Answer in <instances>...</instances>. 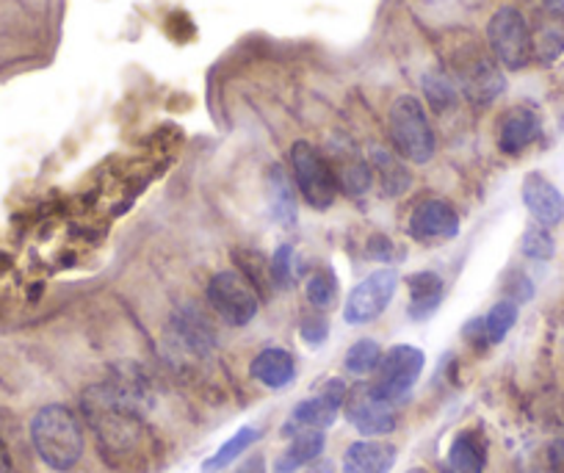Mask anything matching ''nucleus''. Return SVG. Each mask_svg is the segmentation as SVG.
<instances>
[{
	"label": "nucleus",
	"instance_id": "nucleus-21",
	"mask_svg": "<svg viewBox=\"0 0 564 473\" xmlns=\"http://www.w3.org/2000/svg\"><path fill=\"white\" fill-rule=\"evenodd\" d=\"M269 211L271 219L282 227L296 225V194L289 172L274 164L269 170Z\"/></svg>",
	"mask_w": 564,
	"mask_h": 473
},
{
	"label": "nucleus",
	"instance_id": "nucleus-16",
	"mask_svg": "<svg viewBox=\"0 0 564 473\" xmlns=\"http://www.w3.org/2000/svg\"><path fill=\"white\" fill-rule=\"evenodd\" d=\"M536 136H540V117L531 108L514 106L503 114L501 128H498V147L507 155H518Z\"/></svg>",
	"mask_w": 564,
	"mask_h": 473
},
{
	"label": "nucleus",
	"instance_id": "nucleus-23",
	"mask_svg": "<svg viewBox=\"0 0 564 473\" xmlns=\"http://www.w3.org/2000/svg\"><path fill=\"white\" fill-rule=\"evenodd\" d=\"M564 53V18L547 12L531 31V56L540 64H553Z\"/></svg>",
	"mask_w": 564,
	"mask_h": 473
},
{
	"label": "nucleus",
	"instance_id": "nucleus-32",
	"mask_svg": "<svg viewBox=\"0 0 564 473\" xmlns=\"http://www.w3.org/2000/svg\"><path fill=\"white\" fill-rule=\"evenodd\" d=\"M271 277H274V286L289 288L294 282V247L291 244H282L280 249L271 258Z\"/></svg>",
	"mask_w": 564,
	"mask_h": 473
},
{
	"label": "nucleus",
	"instance_id": "nucleus-8",
	"mask_svg": "<svg viewBox=\"0 0 564 473\" xmlns=\"http://www.w3.org/2000/svg\"><path fill=\"white\" fill-rule=\"evenodd\" d=\"M454 75H457V84L463 89V95L468 97L474 106H490L503 89H507V78L498 69V62L487 53L468 47V51H459L454 56Z\"/></svg>",
	"mask_w": 564,
	"mask_h": 473
},
{
	"label": "nucleus",
	"instance_id": "nucleus-25",
	"mask_svg": "<svg viewBox=\"0 0 564 473\" xmlns=\"http://www.w3.org/2000/svg\"><path fill=\"white\" fill-rule=\"evenodd\" d=\"M175 327H177V335H181V341L188 346V350L208 352L210 346H214V333H210L208 322L197 313V308L177 315Z\"/></svg>",
	"mask_w": 564,
	"mask_h": 473
},
{
	"label": "nucleus",
	"instance_id": "nucleus-9",
	"mask_svg": "<svg viewBox=\"0 0 564 473\" xmlns=\"http://www.w3.org/2000/svg\"><path fill=\"white\" fill-rule=\"evenodd\" d=\"M395 288H399V275L395 269H379L371 271L366 280H360L355 286V291L349 293L344 308V319L351 327H360V324L373 322L384 313V308L390 304V299L395 297Z\"/></svg>",
	"mask_w": 564,
	"mask_h": 473
},
{
	"label": "nucleus",
	"instance_id": "nucleus-20",
	"mask_svg": "<svg viewBox=\"0 0 564 473\" xmlns=\"http://www.w3.org/2000/svg\"><path fill=\"white\" fill-rule=\"evenodd\" d=\"M443 302V277L435 271H417L410 277V319L426 322Z\"/></svg>",
	"mask_w": 564,
	"mask_h": 473
},
{
	"label": "nucleus",
	"instance_id": "nucleus-1",
	"mask_svg": "<svg viewBox=\"0 0 564 473\" xmlns=\"http://www.w3.org/2000/svg\"><path fill=\"white\" fill-rule=\"evenodd\" d=\"M84 412L100 440L102 456L113 462L141 460L148 449V427L141 423L130 401L113 388H91L84 396Z\"/></svg>",
	"mask_w": 564,
	"mask_h": 473
},
{
	"label": "nucleus",
	"instance_id": "nucleus-36",
	"mask_svg": "<svg viewBox=\"0 0 564 473\" xmlns=\"http://www.w3.org/2000/svg\"><path fill=\"white\" fill-rule=\"evenodd\" d=\"M236 473H265L263 460H260V456H252V460H247L243 465H238Z\"/></svg>",
	"mask_w": 564,
	"mask_h": 473
},
{
	"label": "nucleus",
	"instance_id": "nucleus-37",
	"mask_svg": "<svg viewBox=\"0 0 564 473\" xmlns=\"http://www.w3.org/2000/svg\"><path fill=\"white\" fill-rule=\"evenodd\" d=\"M542 3H545V9H547V12H553V14H562V18H564V0H542Z\"/></svg>",
	"mask_w": 564,
	"mask_h": 473
},
{
	"label": "nucleus",
	"instance_id": "nucleus-31",
	"mask_svg": "<svg viewBox=\"0 0 564 473\" xmlns=\"http://www.w3.org/2000/svg\"><path fill=\"white\" fill-rule=\"evenodd\" d=\"M423 89H426V97L432 100L435 111H443V108H448L454 103V97H457L452 80H448L446 75H441V73L426 75V78H423Z\"/></svg>",
	"mask_w": 564,
	"mask_h": 473
},
{
	"label": "nucleus",
	"instance_id": "nucleus-18",
	"mask_svg": "<svg viewBox=\"0 0 564 473\" xmlns=\"http://www.w3.org/2000/svg\"><path fill=\"white\" fill-rule=\"evenodd\" d=\"M448 471L452 473H485L487 467V445L476 429H465L454 438L448 449Z\"/></svg>",
	"mask_w": 564,
	"mask_h": 473
},
{
	"label": "nucleus",
	"instance_id": "nucleus-38",
	"mask_svg": "<svg viewBox=\"0 0 564 473\" xmlns=\"http://www.w3.org/2000/svg\"><path fill=\"white\" fill-rule=\"evenodd\" d=\"M410 473H426V471H421V467H417V471H410Z\"/></svg>",
	"mask_w": 564,
	"mask_h": 473
},
{
	"label": "nucleus",
	"instance_id": "nucleus-33",
	"mask_svg": "<svg viewBox=\"0 0 564 473\" xmlns=\"http://www.w3.org/2000/svg\"><path fill=\"white\" fill-rule=\"evenodd\" d=\"M329 335V322L322 315V310H313L302 319V341H307L311 346L324 344Z\"/></svg>",
	"mask_w": 564,
	"mask_h": 473
},
{
	"label": "nucleus",
	"instance_id": "nucleus-34",
	"mask_svg": "<svg viewBox=\"0 0 564 473\" xmlns=\"http://www.w3.org/2000/svg\"><path fill=\"white\" fill-rule=\"evenodd\" d=\"M547 473H564V438L547 445Z\"/></svg>",
	"mask_w": 564,
	"mask_h": 473
},
{
	"label": "nucleus",
	"instance_id": "nucleus-14",
	"mask_svg": "<svg viewBox=\"0 0 564 473\" xmlns=\"http://www.w3.org/2000/svg\"><path fill=\"white\" fill-rule=\"evenodd\" d=\"M395 451L393 443L384 440L366 438L351 443L344 451V473H390L395 465Z\"/></svg>",
	"mask_w": 564,
	"mask_h": 473
},
{
	"label": "nucleus",
	"instance_id": "nucleus-3",
	"mask_svg": "<svg viewBox=\"0 0 564 473\" xmlns=\"http://www.w3.org/2000/svg\"><path fill=\"white\" fill-rule=\"evenodd\" d=\"M390 141L395 152L412 164H430L437 150L435 130H432L430 117L423 111L421 100L412 95H401L390 106Z\"/></svg>",
	"mask_w": 564,
	"mask_h": 473
},
{
	"label": "nucleus",
	"instance_id": "nucleus-30",
	"mask_svg": "<svg viewBox=\"0 0 564 473\" xmlns=\"http://www.w3.org/2000/svg\"><path fill=\"white\" fill-rule=\"evenodd\" d=\"M520 249H523L525 258H534V260H547L553 258L556 252V244H553L551 230L545 225H531L529 230L523 233V241H520Z\"/></svg>",
	"mask_w": 564,
	"mask_h": 473
},
{
	"label": "nucleus",
	"instance_id": "nucleus-7",
	"mask_svg": "<svg viewBox=\"0 0 564 473\" xmlns=\"http://www.w3.org/2000/svg\"><path fill=\"white\" fill-rule=\"evenodd\" d=\"M208 302L230 327H247L260 310L258 291L241 271H216L208 282Z\"/></svg>",
	"mask_w": 564,
	"mask_h": 473
},
{
	"label": "nucleus",
	"instance_id": "nucleus-29",
	"mask_svg": "<svg viewBox=\"0 0 564 473\" xmlns=\"http://www.w3.org/2000/svg\"><path fill=\"white\" fill-rule=\"evenodd\" d=\"M305 293L307 302H311L313 308L324 310L335 302V297H338V280H335V275L329 269H318L307 277Z\"/></svg>",
	"mask_w": 564,
	"mask_h": 473
},
{
	"label": "nucleus",
	"instance_id": "nucleus-13",
	"mask_svg": "<svg viewBox=\"0 0 564 473\" xmlns=\"http://www.w3.org/2000/svg\"><path fill=\"white\" fill-rule=\"evenodd\" d=\"M523 205L529 208V214L534 216L536 225H562L564 222V194L547 181L540 172H531V175L523 178Z\"/></svg>",
	"mask_w": 564,
	"mask_h": 473
},
{
	"label": "nucleus",
	"instance_id": "nucleus-5",
	"mask_svg": "<svg viewBox=\"0 0 564 473\" xmlns=\"http://www.w3.org/2000/svg\"><path fill=\"white\" fill-rule=\"evenodd\" d=\"M423 366H426L423 350L410 344H395L393 350L382 352V361H379L373 379L368 385L373 388V394L382 396L390 405H395V401L410 396V390L421 379Z\"/></svg>",
	"mask_w": 564,
	"mask_h": 473
},
{
	"label": "nucleus",
	"instance_id": "nucleus-24",
	"mask_svg": "<svg viewBox=\"0 0 564 473\" xmlns=\"http://www.w3.org/2000/svg\"><path fill=\"white\" fill-rule=\"evenodd\" d=\"M258 438H260V429H254V427H241L236 434H230V440H225V443H221V449L216 451L214 456H208V460H205L203 471H205V473H219V471H225V467L232 465V462H236L238 456H241L243 451L249 449V445L258 443Z\"/></svg>",
	"mask_w": 564,
	"mask_h": 473
},
{
	"label": "nucleus",
	"instance_id": "nucleus-11",
	"mask_svg": "<svg viewBox=\"0 0 564 473\" xmlns=\"http://www.w3.org/2000/svg\"><path fill=\"white\" fill-rule=\"evenodd\" d=\"M344 412L351 427L360 434H366V438H382V434H390L395 429L393 405L373 394L368 383H360L346 390Z\"/></svg>",
	"mask_w": 564,
	"mask_h": 473
},
{
	"label": "nucleus",
	"instance_id": "nucleus-28",
	"mask_svg": "<svg viewBox=\"0 0 564 473\" xmlns=\"http://www.w3.org/2000/svg\"><path fill=\"white\" fill-rule=\"evenodd\" d=\"M379 361H382V346L371 338H362V341H357V344L349 346L344 366H346V372L355 374V377H366V374L377 372Z\"/></svg>",
	"mask_w": 564,
	"mask_h": 473
},
{
	"label": "nucleus",
	"instance_id": "nucleus-2",
	"mask_svg": "<svg viewBox=\"0 0 564 473\" xmlns=\"http://www.w3.org/2000/svg\"><path fill=\"white\" fill-rule=\"evenodd\" d=\"M31 443L53 471H69L84 456V427L64 405H47L31 418Z\"/></svg>",
	"mask_w": 564,
	"mask_h": 473
},
{
	"label": "nucleus",
	"instance_id": "nucleus-15",
	"mask_svg": "<svg viewBox=\"0 0 564 473\" xmlns=\"http://www.w3.org/2000/svg\"><path fill=\"white\" fill-rule=\"evenodd\" d=\"M249 374L258 379L260 385L271 390L289 388L296 377V361L289 350L282 346H269V350L258 352L249 363Z\"/></svg>",
	"mask_w": 564,
	"mask_h": 473
},
{
	"label": "nucleus",
	"instance_id": "nucleus-12",
	"mask_svg": "<svg viewBox=\"0 0 564 473\" xmlns=\"http://www.w3.org/2000/svg\"><path fill=\"white\" fill-rule=\"evenodd\" d=\"M406 233H410V238H415L421 244L452 241L454 236H459V214L446 200L426 197L412 208L410 222H406Z\"/></svg>",
	"mask_w": 564,
	"mask_h": 473
},
{
	"label": "nucleus",
	"instance_id": "nucleus-26",
	"mask_svg": "<svg viewBox=\"0 0 564 473\" xmlns=\"http://www.w3.org/2000/svg\"><path fill=\"white\" fill-rule=\"evenodd\" d=\"M232 258H236L238 271L247 277L249 286H252L254 291L260 288V291L271 293V288H276L274 277H271V260H265L263 255L254 252V249H238Z\"/></svg>",
	"mask_w": 564,
	"mask_h": 473
},
{
	"label": "nucleus",
	"instance_id": "nucleus-19",
	"mask_svg": "<svg viewBox=\"0 0 564 473\" xmlns=\"http://www.w3.org/2000/svg\"><path fill=\"white\" fill-rule=\"evenodd\" d=\"M329 166H333V175L335 181H338V186L344 189L349 197H362V194L371 189V164H368L362 155H357V152L338 150L335 152V161Z\"/></svg>",
	"mask_w": 564,
	"mask_h": 473
},
{
	"label": "nucleus",
	"instance_id": "nucleus-4",
	"mask_svg": "<svg viewBox=\"0 0 564 473\" xmlns=\"http://www.w3.org/2000/svg\"><path fill=\"white\" fill-rule=\"evenodd\" d=\"M291 170L294 181L300 186V194L305 203L316 211H327L335 205L338 197V181L333 175L327 158L311 144V141H296L291 147Z\"/></svg>",
	"mask_w": 564,
	"mask_h": 473
},
{
	"label": "nucleus",
	"instance_id": "nucleus-6",
	"mask_svg": "<svg viewBox=\"0 0 564 473\" xmlns=\"http://www.w3.org/2000/svg\"><path fill=\"white\" fill-rule=\"evenodd\" d=\"M492 58L507 69H523L531 62V29L520 9L501 7L487 23Z\"/></svg>",
	"mask_w": 564,
	"mask_h": 473
},
{
	"label": "nucleus",
	"instance_id": "nucleus-10",
	"mask_svg": "<svg viewBox=\"0 0 564 473\" xmlns=\"http://www.w3.org/2000/svg\"><path fill=\"white\" fill-rule=\"evenodd\" d=\"M346 390L349 388H346L340 379H329L318 394H313L311 399L300 401V405L291 410L289 423L282 427V434L291 438V434L307 432V429H318V432H324V429L333 427V423L338 421L340 410H344Z\"/></svg>",
	"mask_w": 564,
	"mask_h": 473
},
{
	"label": "nucleus",
	"instance_id": "nucleus-22",
	"mask_svg": "<svg viewBox=\"0 0 564 473\" xmlns=\"http://www.w3.org/2000/svg\"><path fill=\"white\" fill-rule=\"evenodd\" d=\"M371 172L373 178L379 181V189H382L384 197H401V194L410 189V172H406V166L401 164L399 158L393 155V152L382 150V147H373L371 150Z\"/></svg>",
	"mask_w": 564,
	"mask_h": 473
},
{
	"label": "nucleus",
	"instance_id": "nucleus-27",
	"mask_svg": "<svg viewBox=\"0 0 564 473\" xmlns=\"http://www.w3.org/2000/svg\"><path fill=\"white\" fill-rule=\"evenodd\" d=\"M481 322H485L487 344H501V341L509 335V330L514 327V322H518V302H512V299H501V302L492 304L490 313H487Z\"/></svg>",
	"mask_w": 564,
	"mask_h": 473
},
{
	"label": "nucleus",
	"instance_id": "nucleus-35",
	"mask_svg": "<svg viewBox=\"0 0 564 473\" xmlns=\"http://www.w3.org/2000/svg\"><path fill=\"white\" fill-rule=\"evenodd\" d=\"M368 255H371L373 260H393V244L388 241V238H373V241H368Z\"/></svg>",
	"mask_w": 564,
	"mask_h": 473
},
{
	"label": "nucleus",
	"instance_id": "nucleus-17",
	"mask_svg": "<svg viewBox=\"0 0 564 473\" xmlns=\"http://www.w3.org/2000/svg\"><path fill=\"white\" fill-rule=\"evenodd\" d=\"M324 443H327V438H324V432H318V429L291 434L289 449L282 451L280 460H276L274 473H296L302 471V467L313 465V462L322 456Z\"/></svg>",
	"mask_w": 564,
	"mask_h": 473
}]
</instances>
